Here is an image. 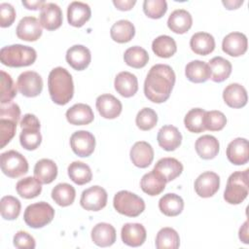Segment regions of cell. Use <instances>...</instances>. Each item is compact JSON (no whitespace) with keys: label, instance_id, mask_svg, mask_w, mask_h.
I'll return each instance as SVG.
<instances>
[{"label":"cell","instance_id":"27","mask_svg":"<svg viewBox=\"0 0 249 249\" xmlns=\"http://www.w3.org/2000/svg\"><path fill=\"white\" fill-rule=\"evenodd\" d=\"M193 24L191 14L184 9L174 10L167 19L168 28L177 34L186 33Z\"/></svg>","mask_w":249,"mask_h":249},{"label":"cell","instance_id":"32","mask_svg":"<svg viewBox=\"0 0 249 249\" xmlns=\"http://www.w3.org/2000/svg\"><path fill=\"white\" fill-rule=\"evenodd\" d=\"M57 176V166L55 162L50 159H42L38 160L34 166V177L41 184H50Z\"/></svg>","mask_w":249,"mask_h":249},{"label":"cell","instance_id":"29","mask_svg":"<svg viewBox=\"0 0 249 249\" xmlns=\"http://www.w3.org/2000/svg\"><path fill=\"white\" fill-rule=\"evenodd\" d=\"M154 170L159 172L166 182H170L182 173L183 165L174 158H162L157 161Z\"/></svg>","mask_w":249,"mask_h":249},{"label":"cell","instance_id":"47","mask_svg":"<svg viewBox=\"0 0 249 249\" xmlns=\"http://www.w3.org/2000/svg\"><path fill=\"white\" fill-rule=\"evenodd\" d=\"M143 11L148 18H160L167 11V3L165 0H145Z\"/></svg>","mask_w":249,"mask_h":249},{"label":"cell","instance_id":"5","mask_svg":"<svg viewBox=\"0 0 249 249\" xmlns=\"http://www.w3.org/2000/svg\"><path fill=\"white\" fill-rule=\"evenodd\" d=\"M40 122L33 114H25L20 121L21 132L19 134L20 145L28 151L37 149L42 142L40 133Z\"/></svg>","mask_w":249,"mask_h":249},{"label":"cell","instance_id":"50","mask_svg":"<svg viewBox=\"0 0 249 249\" xmlns=\"http://www.w3.org/2000/svg\"><path fill=\"white\" fill-rule=\"evenodd\" d=\"M20 117L19 106L15 102L0 103V119H9L18 123Z\"/></svg>","mask_w":249,"mask_h":249},{"label":"cell","instance_id":"53","mask_svg":"<svg viewBox=\"0 0 249 249\" xmlns=\"http://www.w3.org/2000/svg\"><path fill=\"white\" fill-rule=\"evenodd\" d=\"M113 4L120 11H129L136 4L135 0H114Z\"/></svg>","mask_w":249,"mask_h":249},{"label":"cell","instance_id":"14","mask_svg":"<svg viewBox=\"0 0 249 249\" xmlns=\"http://www.w3.org/2000/svg\"><path fill=\"white\" fill-rule=\"evenodd\" d=\"M62 12L58 5L46 3L40 12L39 21L42 27L47 30H55L62 24Z\"/></svg>","mask_w":249,"mask_h":249},{"label":"cell","instance_id":"26","mask_svg":"<svg viewBox=\"0 0 249 249\" xmlns=\"http://www.w3.org/2000/svg\"><path fill=\"white\" fill-rule=\"evenodd\" d=\"M91 239L99 247H108L116 241V230L108 223H98L91 230Z\"/></svg>","mask_w":249,"mask_h":249},{"label":"cell","instance_id":"25","mask_svg":"<svg viewBox=\"0 0 249 249\" xmlns=\"http://www.w3.org/2000/svg\"><path fill=\"white\" fill-rule=\"evenodd\" d=\"M115 89L124 97H131L138 90V81L134 74L123 71L120 72L114 82Z\"/></svg>","mask_w":249,"mask_h":249},{"label":"cell","instance_id":"45","mask_svg":"<svg viewBox=\"0 0 249 249\" xmlns=\"http://www.w3.org/2000/svg\"><path fill=\"white\" fill-rule=\"evenodd\" d=\"M135 123L141 130H150L156 126L158 123V115L153 109L145 107L137 113Z\"/></svg>","mask_w":249,"mask_h":249},{"label":"cell","instance_id":"51","mask_svg":"<svg viewBox=\"0 0 249 249\" xmlns=\"http://www.w3.org/2000/svg\"><path fill=\"white\" fill-rule=\"evenodd\" d=\"M16 19V10L10 3L0 4V26H11Z\"/></svg>","mask_w":249,"mask_h":249},{"label":"cell","instance_id":"52","mask_svg":"<svg viewBox=\"0 0 249 249\" xmlns=\"http://www.w3.org/2000/svg\"><path fill=\"white\" fill-rule=\"evenodd\" d=\"M14 245L18 249H34L36 246L35 239L28 232L18 231L14 235Z\"/></svg>","mask_w":249,"mask_h":249},{"label":"cell","instance_id":"40","mask_svg":"<svg viewBox=\"0 0 249 249\" xmlns=\"http://www.w3.org/2000/svg\"><path fill=\"white\" fill-rule=\"evenodd\" d=\"M17 193L23 198L30 199L38 196L42 192V184L35 177L20 179L16 185Z\"/></svg>","mask_w":249,"mask_h":249},{"label":"cell","instance_id":"39","mask_svg":"<svg viewBox=\"0 0 249 249\" xmlns=\"http://www.w3.org/2000/svg\"><path fill=\"white\" fill-rule=\"evenodd\" d=\"M76 196L74 187L68 183H59L52 191V198L59 206L65 207L71 205Z\"/></svg>","mask_w":249,"mask_h":249},{"label":"cell","instance_id":"56","mask_svg":"<svg viewBox=\"0 0 249 249\" xmlns=\"http://www.w3.org/2000/svg\"><path fill=\"white\" fill-rule=\"evenodd\" d=\"M223 5L228 9V10H233V9H237L239 6H241L243 4V1L241 0H224L222 1Z\"/></svg>","mask_w":249,"mask_h":249},{"label":"cell","instance_id":"18","mask_svg":"<svg viewBox=\"0 0 249 249\" xmlns=\"http://www.w3.org/2000/svg\"><path fill=\"white\" fill-rule=\"evenodd\" d=\"M96 109L101 117L105 119H115L120 116L123 105L121 101L112 94H101L96 98Z\"/></svg>","mask_w":249,"mask_h":249},{"label":"cell","instance_id":"15","mask_svg":"<svg viewBox=\"0 0 249 249\" xmlns=\"http://www.w3.org/2000/svg\"><path fill=\"white\" fill-rule=\"evenodd\" d=\"M247 47V37L241 32H231L224 37L222 42L223 52L234 57L244 54Z\"/></svg>","mask_w":249,"mask_h":249},{"label":"cell","instance_id":"12","mask_svg":"<svg viewBox=\"0 0 249 249\" xmlns=\"http://www.w3.org/2000/svg\"><path fill=\"white\" fill-rule=\"evenodd\" d=\"M194 186L196 193L200 197H210L219 190L220 177L213 171H205L196 179Z\"/></svg>","mask_w":249,"mask_h":249},{"label":"cell","instance_id":"13","mask_svg":"<svg viewBox=\"0 0 249 249\" xmlns=\"http://www.w3.org/2000/svg\"><path fill=\"white\" fill-rule=\"evenodd\" d=\"M16 33L20 40L34 42L42 35V25L35 17H23L18 23Z\"/></svg>","mask_w":249,"mask_h":249},{"label":"cell","instance_id":"38","mask_svg":"<svg viewBox=\"0 0 249 249\" xmlns=\"http://www.w3.org/2000/svg\"><path fill=\"white\" fill-rule=\"evenodd\" d=\"M69 178L77 185H85L90 182L92 173L90 167L83 161H73L67 168Z\"/></svg>","mask_w":249,"mask_h":249},{"label":"cell","instance_id":"33","mask_svg":"<svg viewBox=\"0 0 249 249\" xmlns=\"http://www.w3.org/2000/svg\"><path fill=\"white\" fill-rule=\"evenodd\" d=\"M210 69V79L215 83H222L227 80L231 73V63L222 57L215 56L208 63Z\"/></svg>","mask_w":249,"mask_h":249},{"label":"cell","instance_id":"24","mask_svg":"<svg viewBox=\"0 0 249 249\" xmlns=\"http://www.w3.org/2000/svg\"><path fill=\"white\" fill-rule=\"evenodd\" d=\"M65 116L68 123L74 125L89 124L94 119L92 109L88 104L84 103L74 104L66 111Z\"/></svg>","mask_w":249,"mask_h":249},{"label":"cell","instance_id":"22","mask_svg":"<svg viewBox=\"0 0 249 249\" xmlns=\"http://www.w3.org/2000/svg\"><path fill=\"white\" fill-rule=\"evenodd\" d=\"M225 103L231 108H242L247 104V91L243 86L237 83L228 85L223 91Z\"/></svg>","mask_w":249,"mask_h":249},{"label":"cell","instance_id":"28","mask_svg":"<svg viewBox=\"0 0 249 249\" xmlns=\"http://www.w3.org/2000/svg\"><path fill=\"white\" fill-rule=\"evenodd\" d=\"M165 179L156 170H152L142 176L140 187L142 191L149 196H158L165 189Z\"/></svg>","mask_w":249,"mask_h":249},{"label":"cell","instance_id":"41","mask_svg":"<svg viewBox=\"0 0 249 249\" xmlns=\"http://www.w3.org/2000/svg\"><path fill=\"white\" fill-rule=\"evenodd\" d=\"M180 245L178 232L172 228H162L156 236V247L158 249H176Z\"/></svg>","mask_w":249,"mask_h":249},{"label":"cell","instance_id":"7","mask_svg":"<svg viewBox=\"0 0 249 249\" xmlns=\"http://www.w3.org/2000/svg\"><path fill=\"white\" fill-rule=\"evenodd\" d=\"M54 217V209L45 201L28 205L23 214V220L27 226L33 229H40L50 224Z\"/></svg>","mask_w":249,"mask_h":249},{"label":"cell","instance_id":"8","mask_svg":"<svg viewBox=\"0 0 249 249\" xmlns=\"http://www.w3.org/2000/svg\"><path fill=\"white\" fill-rule=\"evenodd\" d=\"M1 170L10 178H18L28 171L26 159L18 151L10 150L1 154Z\"/></svg>","mask_w":249,"mask_h":249},{"label":"cell","instance_id":"46","mask_svg":"<svg viewBox=\"0 0 249 249\" xmlns=\"http://www.w3.org/2000/svg\"><path fill=\"white\" fill-rule=\"evenodd\" d=\"M0 73H1L0 103H7L12 101L13 98L17 95V87L14 84L10 74L5 72L4 70H1Z\"/></svg>","mask_w":249,"mask_h":249},{"label":"cell","instance_id":"23","mask_svg":"<svg viewBox=\"0 0 249 249\" xmlns=\"http://www.w3.org/2000/svg\"><path fill=\"white\" fill-rule=\"evenodd\" d=\"M91 16L90 8L88 4L80 1H73L67 8V20L75 27L83 26Z\"/></svg>","mask_w":249,"mask_h":249},{"label":"cell","instance_id":"20","mask_svg":"<svg viewBox=\"0 0 249 249\" xmlns=\"http://www.w3.org/2000/svg\"><path fill=\"white\" fill-rule=\"evenodd\" d=\"M147 232L143 225L138 223H126L121 231V237L124 244L131 247L141 246L146 240Z\"/></svg>","mask_w":249,"mask_h":249},{"label":"cell","instance_id":"6","mask_svg":"<svg viewBox=\"0 0 249 249\" xmlns=\"http://www.w3.org/2000/svg\"><path fill=\"white\" fill-rule=\"evenodd\" d=\"M113 205L117 212L127 217H137L145 210L143 198L129 191L118 192L114 196Z\"/></svg>","mask_w":249,"mask_h":249},{"label":"cell","instance_id":"30","mask_svg":"<svg viewBox=\"0 0 249 249\" xmlns=\"http://www.w3.org/2000/svg\"><path fill=\"white\" fill-rule=\"evenodd\" d=\"M195 148H196L197 155L201 159L211 160V159H214L218 155L219 149H220V144L216 137H214L212 135L205 134L196 139Z\"/></svg>","mask_w":249,"mask_h":249},{"label":"cell","instance_id":"55","mask_svg":"<svg viewBox=\"0 0 249 249\" xmlns=\"http://www.w3.org/2000/svg\"><path fill=\"white\" fill-rule=\"evenodd\" d=\"M239 239L245 243L248 244V221H245L244 224L239 229Z\"/></svg>","mask_w":249,"mask_h":249},{"label":"cell","instance_id":"9","mask_svg":"<svg viewBox=\"0 0 249 249\" xmlns=\"http://www.w3.org/2000/svg\"><path fill=\"white\" fill-rule=\"evenodd\" d=\"M17 88L26 97L38 96L43 89V79L35 71H24L18 77Z\"/></svg>","mask_w":249,"mask_h":249},{"label":"cell","instance_id":"31","mask_svg":"<svg viewBox=\"0 0 249 249\" xmlns=\"http://www.w3.org/2000/svg\"><path fill=\"white\" fill-rule=\"evenodd\" d=\"M190 47L192 51L200 55H207L215 49L214 37L207 32H196L190 40Z\"/></svg>","mask_w":249,"mask_h":249},{"label":"cell","instance_id":"16","mask_svg":"<svg viewBox=\"0 0 249 249\" xmlns=\"http://www.w3.org/2000/svg\"><path fill=\"white\" fill-rule=\"evenodd\" d=\"M227 158L235 165H242L249 160V144L246 138H235L227 147Z\"/></svg>","mask_w":249,"mask_h":249},{"label":"cell","instance_id":"44","mask_svg":"<svg viewBox=\"0 0 249 249\" xmlns=\"http://www.w3.org/2000/svg\"><path fill=\"white\" fill-rule=\"evenodd\" d=\"M1 216L5 220H15L20 213V201L13 196H5L0 200Z\"/></svg>","mask_w":249,"mask_h":249},{"label":"cell","instance_id":"34","mask_svg":"<svg viewBox=\"0 0 249 249\" xmlns=\"http://www.w3.org/2000/svg\"><path fill=\"white\" fill-rule=\"evenodd\" d=\"M187 79L193 83H204L210 78V69L206 62L201 60H193L185 67Z\"/></svg>","mask_w":249,"mask_h":249},{"label":"cell","instance_id":"3","mask_svg":"<svg viewBox=\"0 0 249 249\" xmlns=\"http://www.w3.org/2000/svg\"><path fill=\"white\" fill-rule=\"evenodd\" d=\"M37 58L36 51L20 44L3 47L0 51L1 62L9 67H24L35 62Z\"/></svg>","mask_w":249,"mask_h":249},{"label":"cell","instance_id":"48","mask_svg":"<svg viewBox=\"0 0 249 249\" xmlns=\"http://www.w3.org/2000/svg\"><path fill=\"white\" fill-rule=\"evenodd\" d=\"M204 123L205 128L207 130L219 131L225 127L227 124V118L221 111H206Z\"/></svg>","mask_w":249,"mask_h":249},{"label":"cell","instance_id":"1","mask_svg":"<svg viewBox=\"0 0 249 249\" xmlns=\"http://www.w3.org/2000/svg\"><path fill=\"white\" fill-rule=\"evenodd\" d=\"M175 84V73L167 64H156L151 67L144 82L145 96L154 103L166 101Z\"/></svg>","mask_w":249,"mask_h":249},{"label":"cell","instance_id":"2","mask_svg":"<svg viewBox=\"0 0 249 249\" xmlns=\"http://www.w3.org/2000/svg\"><path fill=\"white\" fill-rule=\"evenodd\" d=\"M48 89L52 100L58 105L67 104L74 94L71 74L63 67L53 68L48 77Z\"/></svg>","mask_w":249,"mask_h":249},{"label":"cell","instance_id":"17","mask_svg":"<svg viewBox=\"0 0 249 249\" xmlns=\"http://www.w3.org/2000/svg\"><path fill=\"white\" fill-rule=\"evenodd\" d=\"M65 58L73 69L82 71L89 65L91 54L87 47L83 45H74L67 50Z\"/></svg>","mask_w":249,"mask_h":249},{"label":"cell","instance_id":"36","mask_svg":"<svg viewBox=\"0 0 249 249\" xmlns=\"http://www.w3.org/2000/svg\"><path fill=\"white\" fill-rule=\"evenodd\" d=\"M110 35L117 43H126L134 37L135 27L129 20L120 19L112 25Z\"/></svg>","mask_w":249,"mask_h":249},{"label":"cell","instance_id":"42","mask_svg":"<svg viewBox=\"0 0 249 249\" xmlns=\"http://www.w3.org/2000/svg\"><path fill=\"white\" fill-rule=\"evenodd\" d=\"M205 110L201 108L191 109L184 118V124L186 128L194 133H200L204 131L205 128Z\"/></svg>","mask_w":249,"mask_h":249},{"label":"cell","instance_id":"37","mask_svg":"<svg viewBox=\"0 0 249 249\" xmlns=\"http://www.w3.org/2000/svg\"><path fill=\"white\" fill-rule=\"evenodd\" d=\"M152 50L159 57L168 58L176 53L177 46L172 37L168 35H160L153 41Z\"/></svg>","mask_w":249,"mask_h":249},{"label":"cell","instance_id":"11","mask_svg":"<svg viewBox=\"0 0 249 249\" xmlns=\"http://www.w3.org/2000/svg\"><path fill=\"white\" fill-rule=\"evenodd\" d=\"M70 146L77 156L89 157L95 148V138L88 130H78L71 135Z\"/></svg>","mask_w":249,"mask_h":249},{"label":"cell","instance_id":"43","mask_svg":"<svg viewBox=\"0 0 249 249\" xmlns=\"http://www.w3.org/2000/svg\"><path fill=\"white\" fill-rule=\"evenodd\" d=\"M124 60L130 67L142 68L148 63L149 54L145 49L139 46H133L124 52Z\"/></svg>","mask_w":249,"mask_h":249},{"label":"cell","instance_id":"49","mask_svg":"<svg viewBox=\"0 0 249 249\" xmlns=\"http://www.w3.org/2000/svg\"><path fill=\"white\" fill-rule=\"evenodd\" d=\"M17 124L15 121L9 119H0V142L1 149L4 148L15 136L17 130Z\"/></svg>","mask_w":249,"mask_h":249},{"label":"cell","instance_id":"35","mask_svg":"<svg viewBox=\"0 0 249 249\" xmlns=\"http://www.w3.org/2000/svg\"><path fill=\"white\" fill-rule=\"evenodd\" d=\"M159 208L165 216L174 217L183 211L184 200L180 196L169 193L160 197L159 200Z\"/></svg>","mask_w":249,"mask_h":249},{"label":"cell","instance_id":"19","mask_svg":"<svg viewBox=\"0 0 249 249\" xmlns=\"http://www.w3.org/2000/svg\"><path fill=\"white\" fill-rule=\"evenodd\" d=\"M129 156L135 166L139 168H146L154 160V150L148 142L138 141L131 147Z\"/></svg>","mask_w":249,"mask_h":249},{"label":"cell","instance_id":"21","mask_svg":"<svg viewBox=\"0 0 249 249\" xmlns=\"http://www.w3.org/2000/svg\"><path fill=\"white\" fill-rule=\"evenodd\" d=\"M157 140L160 147H161L163 150L174 151L181 145L182 134L176 126L166 124L160 128Z\"/></svg>","mask_w":249,"mask_h":249},{"label":"cell","instance_id":"10","mask_svg":"<svg viewBox=\"0 0 249 249\" xmlns=\"http://www.w3.org/2000/svg\"><path fill=\"white\" fill-rule=\"evenodd\" d=\"M107 192L99 186H92L83 191L80 198L81 206L89 211H99L107 204Z\"/></svg>","mask_w":249,"mask_h":249},{"label":"cell","instance_id":"4","mask_svg":"<svg viewBox=\"0 0 249 249\" xmlns=\"http://www.w3.org/2000/svg\"><path fill=\"white\" fill-rule=\"evenodd\" d=\"M249 169L243 171H235L231 173L228 179L224 192V198L230 204H239L248 196Z\"/></svg>","mask_w":249,"mask_h":249},{"label":"cell","instance_id":"54","mask_svg":"<svg viewBox=\"0 0 249 249\" xmlns=\"http://www.w3.org/2000/svg\"><path fill=\"white\" fill-rule=\"evenodd\" d=\"M22 5L28 9V10H33V11H36V10H41L42 7L46 4V2L44 0H36V1H23L22 0Z\"/></svg>","mask_w":249,"mask_h":249}]
</instances>
